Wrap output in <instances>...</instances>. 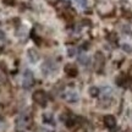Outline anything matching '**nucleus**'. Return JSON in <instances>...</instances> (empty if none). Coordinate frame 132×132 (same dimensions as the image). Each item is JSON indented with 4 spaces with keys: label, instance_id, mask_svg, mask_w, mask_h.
<instances>
[{
    "label": "nucleus",
    "instance_id": "obj_3",
    "mask_svg": "<svg viewBox=\"0 0 132 132\" xmlns=\"http://www.w3.org/2000/svg\"><path fill=\"white\" fill-rule=\"evenodd\" d=\"M22 85H23L24 88H29V87L33 85V73L29 70H26V71H24Z\"/></svg>",
    "mask_w": 132,
    "mask_h": 132
},
{
    "label": "nucleus",
    "instance_id": "obj_10",
    "mask_svg": "<svg viewBox=\"0 0 132 132\" xmlns=\"http://www.w3.org/2000/svg\"><path fill=\"white\" fill-rule=\"evenodd\" d=\"M100 92H103L104 95H110V94H111V87H109V86L103 87V88L100 89Z\"/></svg>",
    "mask_w": 132,
    "mask_h": 132
},
{
    "label": "nucleus",
    "instance_id": "obj_11",
    "mask_svg": "<svg viewBox=\"0 0 132 132\" xmlns=\"http://www.w3.org/2000/svg\"><path fill=\"white\" fill-rule=\"evenodd\" d=\"M75 3L81 9H86V6H87V0H75Z\"/></svg>",
    "mask_w": 132,
    "mask_h": 132
},
{
    "label": "nucleus",
    "instance_id": "obj_4",
    "mask_svg": "<svg viewBox=\"0 0 132 132\" xmlns=\"http://www.w3.org/2000/svg\"><path fill=\"white\" fill-rule=\"evenodd\" d=\"M33 99H34L36 103L40 104V105H44V104L47 103V95H45V93L43 90H37L33 94Z\"/></svg>",
    "mask_w": 132,
    "mask_h": 132
},
{
    "label": "nucleus",
    "instance_id": "obj_12",
    "mask_svg": "<svg viewBox=\"0 0 132 132\" xmlns=\"http://www.w3.org/2000/svg\"><path fill=\"white\" fill-rule=\"evenodd\" d=\"M122 50L126 53H132V48L130 44H126V43H125V44H122Z\"/></svg>",
    "mask_w": 132,
    "mask_h": 132
},
{
    "label": "nucleus",
    "instance_id": "obj_9",
    "mask_svg": "<svg viewBox=\"0 0 132 132\" xmlns=\"http://www.w3.org/2000/svg\"><path fill=\"white\" fill-rule=\"evenodd\" d=\"M100 93V89L98 87H90L89 88V95L90 97H98Z\"/></svg>",
    "mask_w": 132,
    "mask_h": 132
},
{
    "label": "nucleus",
    "instance_id": "obj_13",
    "mask_svg": "<svg viewBox=\"0 0 132 132\" xmlns=\"http://www.w3.org/2000/svg\"><path fill=\"white\" fill-rule=\"evenodd\" d=\"M73 53H76L75 49H69V55H70L71 57H72V55H73Z\"/></svg>",
    "mask_w": 132,
    "mask_h": 132
},
{
    "label": "nucleus",
    "instance_id": "obj_2",
    "mask_svg": "<svg viewBox=\"0 0 132 132\" xmlns=\"http://www.w3.org/2000/svg\"><path fill=\"white\" fill-rule=\"evenodd\" d=\"M55 70H56V65H55L52 60H47V61L43 64L42 71L44 75H50V73H53Z\"/></svg>",
    "mask_w": 132,
    "mask_h": 132
},
{
    "label": "nucleus",
    "instance_id": "obj_6",
    "mask_svg": "<svg viewBox=\"0 0 132 132\" xmlns=\"http://www.w3.org/2000/svg\"><path fill=\"white\" fill-rule=\"evenodd\" d=\"M104 123H105L109 128H111L116 125V120H115V118H114L113 115H106V116L104 118Z\"/></svg>",
    "mask_w": 132,
    "mask_h": 132
},
{
    "label": "nucleus",
    "instance_id": "obj_5",
    "mask_svg": "<svg viewBox=\"0 0 132 132\" xmlns=\"http://www.w3.org/2000/svg\"><path fill=\"white\" fill-rule=\"evenodd\" d=\"M27 57H28L29 62H32V64H36L38 62L39 60V54L36 49H33V48H29L28 50H27Z\"/></svg>",
    "mask_w": 132,
    "mask_h": 132
},
{
    "label": "nucleus",
    "instance_id": "obj_8",
    "mask_svg": "<svg viewBox=\"0 0 132 132\" xmlns=\"http://www.w3.org/2000/svg\"><path fill=\"white\" fill-rule=\"evenodd\" d=\"M43 121L45 123H54V118H53L52 114L47 113V114L43 115Z\"/></svg>",
    "mask_w": 132,
    "mask_h": 132
},
{
    "label": "nucleus",
    "instance_id": "obj_1",
    "mask_svg": "<svg viewBox=\"0 0 132 132\" xmlns=\"http://www.w3.org/2000/svg\"><path fill=\"white\" fill-rule=\"evenodd\" d=\"M62 98L65 99L67 103H77L78 99H80V95L75 90H66L62 94Z\"/></svg>",
    "mask_w": 132,
    "mask_h": 132
},
{
    "label": "nucleus",
    "instance_id": "obj_7",
    "mask_svg": "<svg viewBox=\"0 0 132 132\" xmlns=\"http://www.w3.org/2000/svg\"><path fill=\"white\" fill-rule=\"evenodd\" d=\"M78 62L83 66H89L90 65V57L86 54H81L78 56Z\"/></svg>",
    "mask_w": 132,
    "mask_h": 132
}]
</instances>
